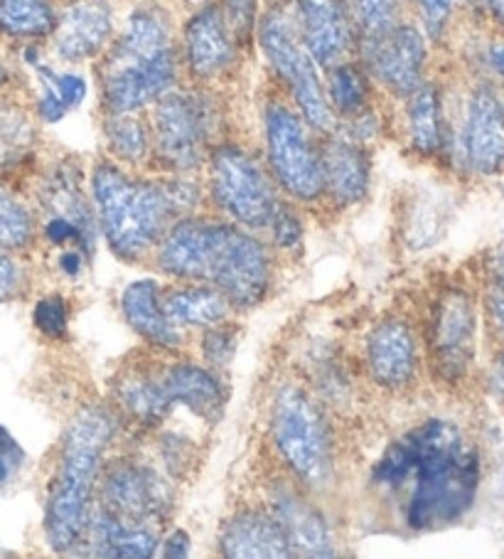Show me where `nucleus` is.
<instances>
[{
    "instance_id": "obj_1",
    "label": "nucleus",
    "mask_w": 504,
    "mask_h": 559,
    "mask_svg": "<svg viewBox=\"0 0 504 559\" xmlns=\"http://www.w3.org/2000/svg\"><path fill=\"white\" fill-rule=\"evenodd\" d=\"M374 484L401 498L406 527L441 530L468 513L480 486V459L451 421L431 419L396 439L374 468Z\"/></svg>"
},
{
    "instance_id": "obj_2",
    "label": "nucleus",
    "mask_w": 504,
    "mask_h": 559,
    "mask_svg": "<svg viewBox=\"0 0 504 559\" xmlns=\"http://www.w3.org/2000/svg\"><path fill=\"white\" fill-rule=\"evenodd\" d=\"M165 274L215 286L231 306L251 308L264 301L271 286L266 247L225 222L180 217L158 245Z\"/></svg>"
},
{
    "instance_id": "obj_3",
    "label": "nucleus",
    "mask_w": 504,
    "mask_h": 559,
    "mask_svg": "<svg viewBox=\"0 0 504 559\" xmlns=\"http://www.w3.org/2000/svg\"><path fill=\"white\" fill-rule=\"evenodd\" d=\"M92 195L101 233L121 259H141L168 233L172 222L197 202V188L185 180H139L111 163H99Z\"/></svg>"
},
{
    "instance_id": "obj_4",
    "label": "nucleus",
    "mask_w": 504,
    "mask_h": 559,
    "mask_svg": "<svg viewBox=\"0 0 504 559\" xmlns=\"http://www.w3.org/2000/svg\"><path fill=\"white\" fill-rule=\"evenodd\" d=\"M113 433L116 419L104 407L80 409L64 429L60 464L45 506V535L55 552H74L84 545L94 513V486Z\"/></svg>"
},
{
    "instance_id": "obj_5",
    "label": "nucleus",
    "mask_w": 504,
    "mask_h": 559,
    "mask_svg": "<svg viewBox=\"0 0 504 559\" xmlns=\"http://www.w3.org/2000/svg\"><path fill=\"white\" fill-rule=\"evenodd\" d=\"M176 45L168 13L139 5L101 64V94L111 114H135L176 82Z\"/></svg>"
},
{
    "instance_id": "obj_6",
    "label": "nucleus",
    "mask_w": 504,
    "mask_h": 559,
    "mask_svg": "<svg viewBox=\"0 0 504 559\" xmlns=\"http://www.w3.org/2000/svg\"><path fill=\"white\" fill-rule=\"evenodd\" d=\"M271 433L278 454L308 488L333 476V439L323 409L300 388H284L271 412Z\"/></svg>"
},
{
    "instance_id": "obj_7",
    "label": "nucleus",
    "mask_w": 504,
    "mask_h": 559,
    "mask_svg": "<svg viewBox=\"0 0 504 559\" xmlns=\"http://www.w3.org/2000/svg\"><path fill=\"white\" fill-rule=\"evenodd\" d=\"M259 40L268 57L271 67L293 94L303 119L317 131H329L335 123V111L327 102V94L320 82L315 60L298 31L296 5H274L264 17Z\"/></svg>"
},
{
    "instance_id": "obj_8",
    "label": "nucleus",
    "mask_w": 504,
    "mask_h": 559,
    "mask_svg": "<svg viewBox=\"0 0 504 559\" xmlns=\"http://www.w3.org/2000/svg\"><path fill=\"white\" fill-rule=\"evenodd\" d=\"M217 114L192 92H168L155 102L153 148L170 170H195L209 156Z\"/></svg>"
},
{
    "instance_id": "obj_9",
    "label": "nucleus",
    "mask_w": 504,
    "mask_h": 559,
    "mask_svg": "<svg viewBox=\"0 0 504 559\" xmlns=\"http://www.w3.org/2000/svg\"><path fill=\"white\" fill-rule=\"evenodd\" d=\"M209 186L217 205L249 229L268 227L280 205L264 168L237 146H221L212 153Z\"/></svg>"
},
{
    "instance_id": "obj_10",
    "label": "nucleus",
    "mask_w": 504,
    "mask_h": 559,
    "mask_svg": "<svg viewBox=\"0 0 504 559\" xmlns=\"http://www.w3.org/2000/svg\"><path fill=\"white\" fill-rule=\"evenodd\" d=\"M266 153L271 170L296 200H317L325 192L323 156L310 141L305 121L286 104L266 106Z\"/></svg>"
},
{
    "instance_id": "obj_11",
    "label": "nucleus",
    "mask_w": 504,
    "mask_h": 559,
    "mask_svg": "<svg viewBox=\"0 0 504 559\" xmlns=\"http://www.w3.org/2000/svg\"><path fill=\"white\" fill-rule=\"evenodd\" d=\"M99 508L125 523L155 527L172 510V493L151 466L116 461L101 468Z\"/></svg>"
},
{
    "instance_id": "obj_12",
    "label": "nucleus",
    "mask_w": 504,
    "mask_h": 559,
    "mask_svg": "<svg viewBox=\"0 0 504 559\" xmlns=\"http://www.w3.org/2000/svg\"><path fill=\"white\" fill-rule=\"evenodd\" d=\"M463 158L480 176L504 170V99L494 86L472 90L463 121Z\"/></svg>"
},
{
    "instance_id": "obj_13",
    "label": "nucleus",
    "mask_w": 504,
    "mask_h": 559,
    "mask_svg": "<svg viewBox=\"0 0 504 559\" xmlns=\"http://www.w3.org/2000/svg\"><path fill=\"white\" fill-rule=\"evenodd\" d=\"M475 308L463 292H448L433 311L431 353L445 380H460L475 355Z\"/></svg>"
},
{
    "instance_id": "obj_14",
    "label": "nucleus",
    "mask_w": 504,
    "mask_h": 559,
    "mask_svg": "<svg viewBox=\"0 0 504 559\" xmlns=\"http://www.w3.org/2000/svg\"><path fill=\"white\" fill-rule=\"evenodd\" d=\"M298 31L315 64L327 70L347 62L355 47V31L345 0H296Z\"/></svg>"
},
{
    "instance_id": "obj_15",
    "label": "nucleus",
    "mask_w": 504,
    "mask_h": 559,
    "mask_svg": "<svg viewBox=\"0 0 504 559\" xmlns=\"http://www.w3.org/2000/svg\"><path fill=\"white\" fill-rule=\"evenodd\" d=\"M372 72L396 96H409L423 84L425 43L411 25H396L367 50Z\"/></svg>"
},
{
    "instance_id": "obj_16",
    "label": "nucleus",
    "mask_w": 504,
    "mask_h": 559,
    "mask_svg": "<svg viewBox=\"0 0 504 559\" xmlns=\"http://www.w3.org/2000/svg\"><path fill=\"white\" fill-rule=\"evenodd\" d=\"M113 13L106 0H74L55 23V50L64 62H84L111 40Z\"/></svg>"
},
{
    "instance_id": "obj_17",
    "label": "nucleus",
    "mask_w": 504,
    "mask_h": 559,
    "mask_svg": "<svg viewBox=\"0 0 504 559\" xmlns=\"http://www.w3.org/2000/svg\"><path fill=\"white\" fill-rule=\"evenodd\" d=\"M182 47L190 72L200 80L225 74L235 62L237 37L231 33L221 8L207 5L195 13L182 33Z\"/></svg>"
},
{
    "instance_id": "obj_18",
    "label": "nucleus",
    "mask_w": 504,
    "mask_h": 559,
    "mask_svg": "<svg viewBox=\"0 0 504 559\" xmlns=\"http://www.w3.org/2000/svg\"><path fill=\"white\" fill-rule=\"evenodd\" d=\"M367 368L376 384L401 390L419 370V348L411 328L396 318H386L367 341Z\"/></svg>"
},
{
    "instance_id": "obj_19",
    "label": "nucleus",
    "mask_w": 504,
    "mask_h": 559,
    "mask_svg": "<svg viewBox=\"0 0 504 559\" xmlns=\"http://www.w3.org/2000/svg\"><path fill=\"white\" fill-rule=\"evenodd\" d=\"M158 378L170 409L185 407L209 424H215L225 414L227 390L212 370L192 362H176L158 372Z\"/></svg>"
},
{
    "instance_id": "obj_20",
    "label": "nucleus",
    "mask_w": 504,
    "mask_h": 559,
    "mask_svg": "<svg viewBox=\"0 0 504 559\" xmlns=\"http://www.w3.org/2000/svg\"><path fill=\"white\" fill-rule=\"evenodd\" d=\"M274 518L288 539L290 555L298 557H333V535L325 518L293 490L280 488L274 496Z\"/></svg>"
},
{
    "instance_id": "obj_21",
    "label": "nucleus",
    "mask_w": 504,
    "mask_h": 559,
    "mask_svg": "<svg viewBox=\"0 0 504 559\" xmlns=\"http://www.w3.org/2000/svg\"><path fill=\"white\" fill-rule=\"evenodd\" d=\"M221 555L225 557H241V559H284L290 555L288 539L280 530L278 520L268 513H256L247 510L229 520L221 530L219 539Z\"/></svg>"
},
{
    "instance_id": "obj_22",
    "label": "nucleus",
    "mask_w": 504,
    "mask_h": 559,
    "mask_svg": "<svg viewBox=\"0 0 504 559\" xmlns=\"http://www.w3.org/2000/svg\"><path fill=\"white\" fill-rule=\"evenodd\" d=\"M82 547H89L96 557L145 559L158 549V530H153V525L125 523L101 508H94Z\"/></svg>"
},
{
    "instance_id": "obj_23",
    "label": "nucleus",
    "mask_w": 504,
    "mask_h": 559,
    "mask_svg": "<svg viewBox=\"0 0 504 559\" xmlns=\"http://www.w3.org/2000/svg\"><path fill=\"white\" fill-rule=\"evenodd\" d=\"M323 156L325 192L343 205L360 202L370 190V158L355 139L335 136L320 151Z\"/></svg>"
},
{
    "instance_id": "obj_24",
    "label": "nucleus",
    "mask_w": 504,
    "mask_h": 559,
    "mask_svg": "<svg viewBox=\"0 0 504 559\" xmlns=\"http://www.w3.org/2000/svg\"><path fill=\"white\" fill-rule=\"evenodd\" d=\"M125 321L141 338L158 348L172 350L180 345V328L170 321L163 308V294L153 278H139L121 296Z\"/></svg>"
},
{
    "instance_id": "obj_25",
    "label": "nucleus",
    "mask_w": 504,
    "mask_h": 559,
    "mask_svg": "<svg viewBox=\"0 0 504 559\" xmlns=\"http://www.w3.org/2000/svg\"><path fill=\"white\" fill-rule=\"evenodd\" d=\"M40 200L47 212V219H64L70 225L84 229L86 235L96 237L94 210L82 190L80 170L72 166H57L45 180Z\"/></svg>"
},
{
    "instance_id": "obj_26",
    "label": "nucleus",
    "mask_w": 504,
    "mask_h": 559,
    "mask_svg": "<svg viewBox=\"0 0 504 559\" xmlns=\"http://www.w3.org/2000/svg\"><path fill=\"white\" fill-rule=\"evenodd\" d=\"M406 131L411 148L421 156H439L445 146V121L441 92L433 84H421L413 94L406 96Z\"/></svg>"
},
{
    "instance_id": "obj_27",
    "label": "nucleus",
    "mask_w": 504,
    "mask_h": 559,
    "mask_svg": "<svg viewBox=\"0 0 504 559\" xmlns=\"http://www.w3.org/2000/svg\"><path fill=\"white\" fill-rule=\"evenodd\" d=\"M163 308L172 323L209 328L225 321L231 311L229 298L215 286H190L176 288L163 296Z\"/></svg>"
},
{
    "instance_id": "obj_28",
    "label": "nucleus",
    "mask_w": 504,
    "mask_h": 559,
    "mask_svg": "<svg viewBox=\"0 0 504 559\" xmlns=\"http://www.w3.org/2000/svg\"><path fill=\"white\" fill-rule=\"evenodd\" d=\"M40 76V99H37V117L47 123L62 121L67 114L86 99V80L82 74L52 72L50 67H37Z\"/></svg>"
},
{
    "instance_id": "obj_29",
    "label": "nucleus",
    "mask_w": 504,
    "mask_h": 559,
    "mask_svg": "<svg viewBox=\"0 0 504 559\" xmlns=\"http://www.w3.org/2000/svg\"><path fill=\"white\" fill-rule=\"evenodd\" d=\"M57 17L47 0H0V33L15 40H37L55 31Z\"/></svg>"
},
{
    "instance_id": "obj_30",
    "label": "nucleus",
    "mask_w": 504,
    "mask_h": 559,
    "mask_svg": "<svg viewBox=\"0 0 504 559\" xmlns=\"http://www.w3.org/2000/svg\"><path fill=\"white\" fill-rule=\"evenodd\" d=\"M119 400L123 409L143 424L160 421L170 412V404L165 400L163 384L158 372H131L119 382Z\"/></svg>"
},
{
    "instance_id": "obj_31",
    "label": "nucleus",
    "mask_w": 504,
    "mask_h": 559,
    "mask_svg": "<svg viewBox=\"0 0 504 559\" xmlns=\"http://www.w3.org/2000/svg\"><path fill=\"white\" fill-rule=\"evenodd\" d=\"M345 8L364 52L399 25V0H345Z\"/></svg>"
},
{
    "instance_id": "obj_32",
    "label": "nucleus",
    "mask_w": 504,
    "mask_h": 559,
    "mask_svg": "<svg viewBox=\"0 0 504 559\" xmlns=\"http://www.w3.org/2000/svg\"><path fill=\"white\" fill-rule=\"evenodd\" d=\"M325 94L333 111L343 114L347 119H355L364 114L367 104H370V80H367V74L357 64L343 62L333 67Z\"/></svg>"
},
{
    "instance_id": "obj_33",
    "label": "nucleus",
    "mask_w": 504,
    "mask_h": 559,
    "mask_svg": "<svg viewBox=\"0 0 504 559\" xmlns=\"http://www.w3.org/2000/svg\"><path fill=\"white\" fill-rule=\"evenodd\" d=\"M35 123L21 106L0 104V168L25 160L35 148Z\"/></svg>"
},
{
    "instance_id": "obj_34",
    "label": "nucleus",
    "mask_w": 504,
    "mask_h": 559,
    "mask_svg": "<svg viewBox=\"0 0 504 559\" xmlns=\"http://www.w3.org/2000/svg\"><path fill=\"white\" fill-rule=\"evenodd\" d=\"M106 141H109L113 156L125 163L143 160L151 148L148 129L131 114H111L106 123Z\"/></svg>"
},
{
    "instance_id": "obj_35",
    "label": "nucleus",
    "mask_w": 504,
    "mask_h": 559,
    "mask_svg": "<svg viewBox=\"0 0 504 559\" xmlns=\"http://www.w3.org/2000/svg\"><path fill=\"white\" fill-rule=\"evenodd\" d=\"M33 239V217L11 190L0 186V249H23Z\"/></svg>"
},
{
    "instance_id": "obj_36",
    "label": "nucleus",
    "mask_w": 504,
    "mask_h": 559,
    "mask_svg": "<svg viewBox=\"0 0 504 559\" xmlns=\"http://www.w3.org/2000/svg\"><path fill=\"white\" fill-rule=\"evenodd\" d=\"M33 323L47 338H62L70 328V308L62 296H45L33 311Z\"/></svg>"
},
{
    "instance_id": "obj_37",
    "label": "nucleus",
    "mask_w": 504,
    "mask_h": 559,
    "mask_svg": "<svg viewBox=\"0 0 504 559\" xmlns=\"http://www.w3.org/2000/svg\"><path fill=\"white\" fill-rule=\"evenodd\" d=\"M458 3L460 0H416L423 31L431 40H441L445 31H448L451 17L455 13V8H458Z\"/></svg>"
},
{
    "instance_id": "obj_38",
    "label": "nucleus",
    "mask_w": 504,
    "mask_h": 559,
    "mask_svg": "<svg viewBox=\"0 0 504 559\" xmlns=\"http://www.w3.org/2000/svg\"><path fill=\"white\" fill-rule=\"evenodd\" d=\"M256 11H259V0H225V17L235 33L237 40H249L251 31L256 25Z\"/></svg>"
},
{
    "instance_id": "obj_39",
    "label": "nucleus",
    "mask_w": 504,
    "mask_h": 559,
    "mask_svg": "<svg viewBox=\"0 0 504 559\" xmlns=\"http://www.w3.org/2000/svg\"><path fill=\"white\" fill-rule=\"evenodd\" d=\"M268 229L274 233L276 245L284 249H296L300 245V239H303V225H300V219L293 215V210H288L286 205H278Z\"/></svg>"
},
{
    "instance_id": "obj_40",
    "label": "nucleus",
    "mask_w": 504,
    "mask_h": 559,
    "mask_svg": "<svg viewBox=\"0 0 504 559\" xmlns=\"http://www.w3.org/2000/svg\"><path fill=\"white\" fill-rule=\"evenodd\" d=\"M202 348H205V355L212 365H227L231 360V355H235L237 338L229 328H219L217 323L207 328Z\"/></svg>"
},
{
    "instance_id": "obj_41",
    "label": "nucleus",
    "mask_w": 504,
    "mask_h": 559,
    "mask_svg": "<svg viewBox=\"0 0 504 559\" xmlns=\"http://www.w3.org/2000/svg\"><path fill=\"white\" fill-rule=\"evenodd\" d=\"M23 461H25V454L21 443L11 437V431L0 427V486H5L8 480L21 471Z\"/></svg>"
},
{
    "instance_id": "obj_42",
    "label": "nucleus",
    "mask_w": 504,
    "mask_h": 559,
    "mask_svg": "<svg viewBox=\"0 0 504 559\" xmlns=\"http://www.w3.org/2000/svg\"><path fill=\"white\" fill-rule=\"evenodd\" d=\"M23 284H25V274L21 264H17L11 254H5L3 249H0V304L11 301V298L21 294Z\"/></svg>"
},
{
    "instance_id": "obj_43",
    "label": "nucleus",
    "mask_w": 504,
    "mask_h": 559,
    "mask_svg": "<svg viewBox=\"0 0 504 559\" xmlns=\"http://www.w3.org/2000/svg\"><path fill=\"white\" fill-rule=\"evenodd\" d=\"M488 311L497 331L504 335V269L497 272V284L490 288L488 296Z\"/></svg>"
},
{
    "instance_id": "obj_44",
    "label": "nucleus",
    "mask_w": 504,
    "mask_h": 559,
    "mask_svg": "<svg viewBox=\"0 0 504 559\" xmlns=\"http://www.w3.org/2000/svg\"><path fill=\"white\" fill-rule=\"evenodd\" d=\"M190 547H192V543H190L188 533H182V530H176V533L168 537V543L163 545V557H176V559L188 557L190 555Z\"/></svg>"
},
{
    "instance_id": "obj_45",
    "label": "nucleus",
    "mask_w": 504,
    "mask_h": 559,
    "mask_svg": "<svg viewBox=\"0 0 504 559\" xmlns=\"http://www.w3.org/2000/svg\"><path fill=\"white\" fill-rule=\"evenodd\" d=\"M490 390L494 397L504 400V353L500 355L497 360H494L492 370H490Z\"/></svg>"
},
{
    "instance_id": "obj_46",
    "label": "nucleus",
    "mask_w": 504,
    "mask_h": 559,
    "mask_svg": "<svg viewBox=\"0 0 504 559\" xmlns=\"http://www.w3.org/2000/svg\"><path fill=\"white\" fill-rule=\"evenodd\" d=\"M488 62H490V67H492V72H494V74H500L502 80H504V40L494 43V45L490 47V52H488Z\"/></svg>"
},
{
    "instance_id": "obj_47",
    "label": "nucleus",
    "mask_w": 504,
    "mask_h": 559,
    "mask_svg": "<svg viewBox=\"0 0 504 559\" xmlns=\"http://www.w3.org/2000/svg\"><path fill=\"white\" fill-rule=\"evenodd\" d=\"M482 5L488 8V13L494 17V21L504 25V0H482Z\"/></svg>"
},
{
    "instance_id": "obj_48",
    "label": "nucleus",
    "mask_w": 504,
    "mask_h": 559,
    "mask_svg": "<svg viewBox=\"0 0 504 559\" xmlns=\"http://www.w3.org/2000/svg\"><path fill=\"white\" fill-rule=\"evenodd\" d=\"M8 76H11V72L5 70V64H0V90L8 84Z\"/></svg>"
}]
</instances>
